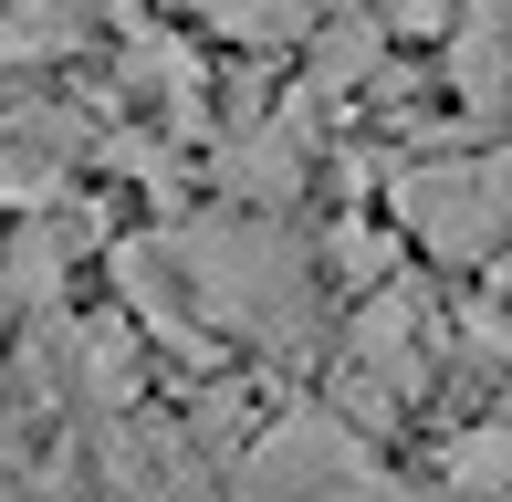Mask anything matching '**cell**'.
Wrapping results in <instances>:
<instances>
[{"mask_svg":"<svg viewBox=\"0 0 512 502\" xmlns=\"http://www.w3.org/2000/svg\"><path fill=\"white\" fill-rule=\"evenodd\" d=\"M178 262V304L199 325L241 335V346H304L314 325V251L283 231V210H199L168 241Z\"/></svg>","mask_w":512,"mask_h":502,"instance_id":"cell-1","label":"cell"},{"mask_svg":"<svg viewBox=\"0 0 512 502\" xmlns=\"http://www.w3.org/2000/svg\"><path fill=\"white\" fill-rule=\"evenodd\" d=\"M387 231L450 272H492L502 241V157H418L387 178Z\"/></svg>","mask_w":512,"mask_h":502,"instance_id":"cell-2","label":"cell"},{"mask_svg":"<svg viewBox=\"0 0 512 502\" xmlns=\"http://www.w3.org/2000/svg\"><path fill=\"white\" fill-rule=\"evenodd\" d=\"M189 21L230 53H293L324 32V0H189Z\"/></svg>","mask_w":512,"mask_h":502,"instance_id":"cell-3","label":"cell"},{"mask_svg":"<svg viewBox=\"0 0 512 502\" xmlns=\"http://www.w3.org/2000/svg\"><path fill=\"white\" fill-rule=\"evenodd\" d=\"M324 262H335L345 293H366V283H387V272H408V241L387 231V220H345V231L324 241Z\"/></svg>","mask_w":512,"mask_h":502,"instance_id":"cell-4","label":"cell"},{"mask_svg":"<svg viewBox=\"0 0 512 502\" xmlns=\"http://www.w3.org/2000/svg\"><path fill=\"white\" fill-rule=\"evenodd\" d=\"M84 21L63 11V0H11L0 11V63H42V53H74Z\"/></svg>","mask_w":512,"mask_h":502,"instance_id":"cell-5","label":"cell"}]
</instances>
